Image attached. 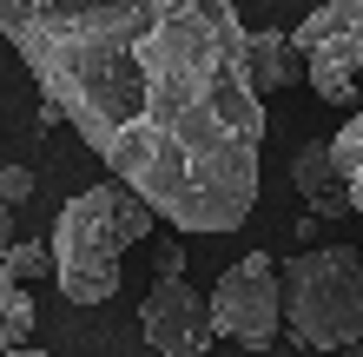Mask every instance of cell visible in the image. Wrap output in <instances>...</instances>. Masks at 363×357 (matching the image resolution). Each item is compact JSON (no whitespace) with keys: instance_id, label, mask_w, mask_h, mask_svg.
I'll use <instances>...</instances> for the list:
<instances>
[{"instance_id":"obj_1","label":"cell","mask_w":363,"mask_h":357,"mask_svg":"<svg viewBox=\"0 0 363 357\" xmlns=\"http://www.w3.org/2000/svg\"><path fill=\"white\" fill-rule=\"evenodd\" d=\"M0 33L67 119L179 232H238L258 205L264 99L231 0H0Z\"/></svg>"},{"instance_id":"obj_2","label":"cell","mask_w":363,"mask_h":357,"mask_svg":"<svg viewBox=\"0 0 363 357\" xmlns=\"http://www.w3.org/2000/svg\"><path fill=\"white\" fill-rule=\"evenodd\" d=\"M152 225H159V212L139 192H125L119 179H99V185H86V192H73L67 205H60V219H53V238H47L60 298L79 304V311L113 304L125 251H133L139 238H152Z\"/></svg>"},{"instance_id":"obj_3","label":"cell","mask_w":363,"mask_h":357,"mask_svg":"<svg viewBox=\"0 0 363 357\" xmlns=\"http://www.w3.org/2000/svg\"><path fill=\"white\" fill-rule=\"evenodd\" d=\"M284 338L304 351H357L363 344V258L357 245H304L277 265Z\"/></svg>"},{"instance_id":"obj_4","label":"cell","mask_w":363,"mask_h":357,"mask_svg":"<svg viewBox=\"0 0 363 357\" xmlns=\"http://www.w3.org/2000/svg\"><path fill=\"white\" fill-rule=\"evenodd\" d=\"M291 47L304 60V87L324 106H350L363 87V0H324L291 33Z\"/></svg>"},{"instance_id":"obj_5","label":"cell","mask_w":363,"mask_h":357,"mask_svg":"<svg viewBox=\"0 0 363 357\" xmlns=\"http://www.w3.org/2000/svg\"><path fill=\"white\" fill-rule=\"evenodd\" d=\"M205 311H211V338H231L245 351H271V338H284L271 251H245V258L218 278V291L205 298Z\"/></svg>"},{"instance_id":"obj_6","label":"cell","mask_w":363,"mask_h":357,"mask_svg":"<svg viewBox=\"0 0 363 357\" xmlns=\"http://www.w3.org/2000/svg\"><path fill=\"white\" fill-rule=\"evenodd\" d=\"M139 331L165 357H211V311L185 278H152L139 298Z\"/></svg>"},{"instance_id":"obj_7","label":"cell","mask_w":363,"mask_h":357,"mask_svg":"<svg viewBox=\"0 0 363 357\" xmlns=\"http://www.w3.org/2000/svg\"><path fill=\"white\" fill-rule=\"evenodd\" d=\"M291 185H297V199L311 205V219H337V212H350L344 179H337V159H330V139H304V145H297V159H291Z\"/></svg>"},{"instance_id":"obj_8","label":"cell","mask_w":363,"mask_h":357,"mask_svg":"<svg viewBox=\"0 0 363 357\" xmlns=\"http://www.w3.org/2000/svg\"><path fill=\"white\" fill-rule=\"evenodd\" d=\"M245 73H251V93L264 99L277 87H291V79H304V60H297L291 33L264 27V33H245Z\"/></svg>"},{"instance_id":"obj_9","label":"cell","mask_w":363,"mask_h":357,"mask_svg":"<svg viewBox=\"0 0 363 357\" xmlns=\"http://www.w3.org/2000/svg\"><path fill=\"white\" fill-rule=\"evenodd\" d=\"M330 159H337V179H344L350 212H363V106H357V119H344V133L330 139Z\"/></svg>"},{"instance_id":"obj_10","label":"cell","mask_w":363,"mask_h":357,"mask_svg":"<svg viewBox=\"0 0 363 357\" xmlns=\"http://www.w3.org/2000/svg\"><path fill=\"white\" fill-rule=\"evenodd\" d=\"M27 338H33V298L27 285L0 271V351H27Z\"/></svg>"},{"instance_id":"obj_11","label":"cell","mask_w":363,"mask_h":357,"mask_svg":"<svg viewBox=\"0 0 363 357\" xmlns=\"http://www.w3.org/2000/svg\"><path fill=\"white\" fill-rule=\"evenodd\" d=\"M0 271L20 285V278H53V251L47 238H27V245H7V258H0Z\"/></svg>"},{"instance_id":"obj_12","label":"cell","mask_w":363,"mask_h":357,"mask_svg":"<svg viewBox=\"0 0 363 357\" xmlns=\"http://www.w3.org/2000/svg\"><path fill=\"white\" fill-rule=\"evenodd\" d=\"M33 199V172L27 165H0V212H7V205H27Z\"/></svg>"},{"instance_id":"obj_13","label":"cell","mask_w":363,"mask_h":357,"mask_svg":"<svg viewBox=\"0 0 363 357\" xmlns=\"http://www.w3.org/2000/svg\"><path fill=\"white\" fill-rule=\"evenodd\" d=\"M152 278H185V245H159V265Z\"/></svg>"},{"instance_id":"obj_14","label":"cell","mask_w":363,"mask_h":357,"mask_svg":"<svg viewBox=\"0 0 363 357\" xmlns=\"http://www.w3.org/2000/svg\"><path fill=\"white\" fill-rule=\"evenodd\" d=\"M0 357H47V351H33V344H27V351H0Z\"/></svg>"},{"instance_id":"obj_15","label":"cell","mask_w":363,"mask_h":357,"mask_svg":"<svg viewBox=\"0 0 363 357\" xmlns=\"http://www.w3.org/2000/svg\"><path fill=\"white\" fill-rule=\"evenodd\" d=\"M0 258H7V212H0Z\"/></svg>"},{"instance_id":"obj_16","label":"cell","mask_w":363,"mask_h":357,"mask_svg":"<svg viewBox=\"0 0 363 357\" xmlns=\"http://www.w3.org/2000/svg\"><path fill=\"white\" fill-rule=\"evenodd\" d=\"M357 93H363V87H357Z\"/></svg>"}]
</instances>
